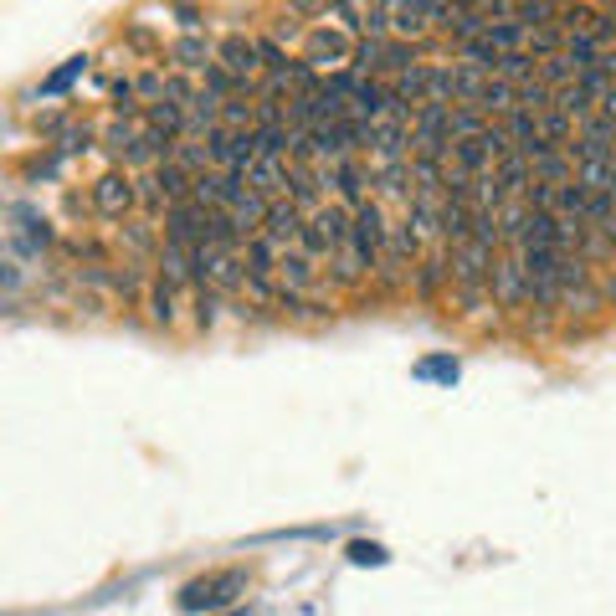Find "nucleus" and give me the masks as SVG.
<instances>
[{
	"mask_svg": "<svg viewBox=\"0 0 616 616\" xmlns=\"http://www.w3.org/2000/svg\"><path fill=\"white\" fill-rule=\"evenodd\" d=\"M88 210L98 221H129L139 210V185L129 170H108L88 185Z\"/></svg>",
	"mask_w": 616,
	"mask_h": 616,
	"instance_id": "obj_1",
	"label": "nucleus"
},
{
	"mask_svg": "<svg viewBox=\"0 0 616 616\" xmlns=\"http://www.w3.org/2000/svg\"><path fill=\"white\" fill-rule=\"evenodd\" d=\"M355 46H360V36L318 26V31H309V52H303V62L329 67V73H349V67H355Z\"/></svg>",
	"mask_w": 616,
	"mask_h": 616,
	"instance_id": "obj_2",
	"label": "nucleus"
},
{
	"mask_svg": "<svg viewBox=\"0 0 616 616\" xmlns=\"http://www.w3.org/2000/svg\"><path fill=\"white\" fill-rule=\"evenodd\" d=\"M494 299H498V309H525V303H534L529 268H525V257L514 252V247L494 262Z\"/></svg>",
	"mask_w": 616,
	"mask_h": 616,
	"instance_id": "obj_3",
	"label": "nucleus"
},
{
	"mask_svg": "<svg viewBox=\"0 0 616 616\" xmlns=\"http://www.w3.org/2000/svg\"><path fill=\"white\" fill-rule=\"evenodd\" d=\"M247 591V575L241 571H221V575H206V581H191L181 591V606L185 612H210V606H226L231 596Z\"/></svg>",
	"mask_w": 616,
	"mask_h": 616,
	"instance_id": "obj_4",
	"label": "nucleus"
},
{
	"mask_svg": "<svg viewBox=\"0 0 616 616\" xmlns=\"http://www.w3.org/2000/svg\"><path fill=\"white\" fill-rule=\"evenodd\" d=\"M575 160H616V119L606 108H596L591 119H581V134L571 144Z\"/></svg>",
	"mask_w": 616,
	"mask_h": 616,
	"instance_id": "obj_5",
	"label": "nucleus"
},
{
	"mask_svg": "<svg viewBox=\"0 0 616 616\" xmlns=\"http://www.w3.org/2000/svg\"><path fill=\"white\" fill-rule=\"evenodd\" d=\"M216 62H226L237 77H247L252 88H262V42L257 36H247V31H231V36H221V57Z\"/></svg>",
	"mask_w": 616,
	"mask_h": 616,
	"instance_id": "obj_6",
	"label": "nucleus"
},
{
	"mask_svg": "<svg viewBox=\"0 0 616 616\" xmlns=\"http://www.w3.org/2000/svg\"><path fill=\"white\" fill-rule=\"evenodd\" d=\"M216 57H221V42H210L206 31H185V36H175V46H170V67H175V73H206Z\"/></svg>",
	"mask_w": 616,
	"mask_h": 616,
	"instance_id": "obj_7",
	"label": "nucleus"
},
{
	"mask_svg": "<svg viewBox=\"0 0 616 616\" xmlns=\"http://www.w3.org/2000/svg\"><path fill=\"white\" fill-rule=\"evenodd\" d=\"M432 0H396L391 6V36L401 42H426L432 36Z\"/></svg>",
	"mask_w": 616,
	"mask_h": 616,
	"instance_id": "obj_8",
	"label": "nucleus"
},
{
	"mask_svg": "<svg viewBox=\"0 0 616 616\" xmlns=\"http://www.w3.org/2000/svg\"><path fill=\"white\" fill-rule=\"evenodd\" d=\"M303 226H309V216H303V210L293 206V196H283V201H272L268 226H262V237L283 241V247H303Z\"/></svg>",
	"mask_w": 616,
	"mask_h": 616,
	"instance_id": "obj_9",
	"label": "nucleus"
},
{
	"mask_svg": "<svg viewBox=\"0 0 616 616\" xmlns=\"http://www.w3.org/2000/svg\"><path fill=\"white\" fill-rule=\"evenodd\" d=\"M534 160V181H550V185H575L581 175V160L571 150H560V144H544L540 154H529Z\"/></svg>",
	"mask_w": 616,
	"mask_h": 616,
	"instance_id": "obj_10",
	"label": "nucleus"
},
{
	"mask_svg": "<svg viewBox=\"0 0 616 616\" xmlns=\"http://www.w3.org/2000/svg\"><path fill=\"white\" fill-rule=\"evenodd\" d=\"M602 309H606V303H602V293H596L591 283H565V288H560V299H555V314L560 318H581V324H586V318H596Z\"/></svg>",
	"mask_w": 616,
	"mask_h": 616,
	"instance_id": "obj_11",
	"label": "nucleus"
},
{
	"mask_svg": "<svg viewBox=\"0 0 616 616\" xmlns=\"http://www.w3.org/2000/svg\"><path fill=\"white\" fill-rule=\"evenodd\" d=\"M498 181H504V196H529V185H534V160L525 150H509L498 160Z\"/></svg>",
	"mask_w": 616,
	"mask_h": 616,
	"instance_id": "obj_12",
	"label": "nucleus"
},
{
	"mask_svg": "<svg viewBox=\"0 0 616 616\" xmlns=\"http://www.w3.org/2000/svg\"><path fill=\"white\" fill-rule=\"evenodd\" d=\"M175 165L185 170V175H191V181H201V175H210V170H216V160H210V144L206 139H175Z\"/></svg>",
	"mask_w": 616,
	"mask_h": 616,
	"instance_id": "obj_13",
	"label": "nucleus"
},
{
	"mask_svg": "<svg viewBox=\"0 0 616 616\" xmlns=\"http://www.w3.org/2000/svg\"><path fill=\"white\" fill-rule=\"evenodd\" d=\"M426 104H457V62H426Z\"/></svg>",
	"mask_w": 616,
	"mask_h": 616,
	"instance_id": "obj_14",
	"label": "nucleus"
},
{
	"mask_svg": "<svg viewBox=\"0 0 616 616\" xmlns=\"http://www.w3.org/2000/svg\"><path fill=\"white\" fill-rule=\"evenodd\" d=\"M575 134H581V119H571L565 108H544V114H540V139H544V144H560V150H571Z\"/></svg>",
	"mask_w": 616,
	"mask_h": 616,
	"instance_id": "obj_15",
	"label": "nucleus"
},
{
	"mask_svg": "<svg viewBox=\"0 0 616 616\" xmlns=\"http://www.w3.org/2000/svg\"><path fill=\"white\" fill-rule=\"evenodd\" d=\"M581 73H586V67H581V62H575L571 52H565V46H560L555 57H540V83H544L550 93H555V88H565V83H575Z\"/></svg>",
	"mask_w": 616,
	"mask_h": 616,
	"instance_id": "obj_16",
	"label": "nucleus"
},
{
	"mask_svg": "<svg viewBox=\"0 0 616 616\" xmlns=\"http://www.w3.org/2000/svg\"><path fill=\"white\" fill-rule=\"evenodd\" d=\"M144 123H150V129H160L165 139H185V104H170V98H160V104L144 108Z\"/></svg>",
	"mask_w": 616,
	"mask_h": 616,
	"instance_id": "obj_17",
	"label": "nucleus"
},
{
	"mask_svg": "<svg viewBox=\"0 0 616 616\" xmlns=\"http://www.w3.org/2000/svg\"><path fill=\"white\" fill-rule=\"evenodd\" d=\"M488 88H494V73H488V67L457 62V104H478L483 108V93Z\"/></svg>",
	"mask_w": 616,
	"mask_h": 616,
	"instance_id": "obj_18",
	"label": "nucleus"
},
{
	"mask_svg": "<svg viewBox=\"0 0 616 616\" xmlns=\"http://www.w3.org/2000/svg\"><path fill=\"white\" fill-rule=\"evenodd\" d=\"M175 303H181V288H170L160 272H154L150 293H144V309H150L154 324H175Z\"/></svg>",
	"mask_w": 616,
	"mask_h": 616,
	"instance_id": "obj_19",
	"label": "nucleus"
},
{
	"mask_svg": "<svg viewBox=\"0 0 616 616\" xmlns=\"http://www.w3.org/2000/svg\"><path fill=\"white\" fill-rule=\"evenodd\" d=\"M391 93L401 98V104H411V108L426 104V62H411L407 73H396L391 77Z\"/></svg>",
	"mask_w": 616,
	"mask_h": 616,
	"instance_id": "obj_20",
	"label": "nucleus"
},
{
	"mask_svg": "<svg viewBox=\"0 0 616 616\" xmlns=\"http://www.w3.org/2000/svg\"><path fill=\"white\" fill-rule=\"evenodd\" d=\"M221 129L226 134H257V104L252 98H226L221 104Z\"/></svg>",
	"mask_w": 616,
	"mask_h": 616,
	"instance_id": "obj_21",
	"label": "nucleus"
},
{
	"mask_svg": "<svg viewBox=\"0 0 616 616\" xmlns=\"http://www.w3.org/2000/svg\"><path fill=\"white\" fill-rule=\"evenodd\" d=\"M550 108H565V114H571V119H591V114H596V98H591L586 93V83H581V77H575V83H565V88H555V104Z\"/></svg>",
	"mask_w": 616,
	"mask_h": 616,
	"instance_id": "obj_22",
	"label": "nucleus"
},
{
	"mask_svg": "<svg viewBox=\"0 0 616 616\" xmlns=\"http://www.w3.org/2000/svg\"><path fill=\"white\" fill-rule=\"evenodd\" d=\"M52 150L62 154V160H73V154H88V150H98V129L93 123H67L57 134V144Z\"/></svg>",
	"mask_w": 616,
	"mask_h": 616,
	"instance_id": "obj_23",
	"label": "nucleus"
},
{
	"mask_svg": "<svg viewBox=\"0 0 616 616\" xmlns=\"http://www.w3.org/2000/svg\"><path fill=\"white\" fill-rule=\"evenodd\" d=\"M488 123L494 119H488L478 104H452V144H457V139H478Z\"/></svg>",
	"mask_w": 616,
	"mask_h": 616,
	"instance_id": "obj_24",
	"label": "nucleus"
},
{
	"mask_svg": "<svg viewBox=\"0 0 616 616\" xmlns=\"http://www.w3.org/2000/svg\"><path fill=\"white\" fill-rule=\"evenodd\" d=\"M88 62H93L88 52H77V57H67V62H62V67H57V73H52V77H46V83H42V98H62V93L73 88L77 77L88 73Z\"/></svg>",
	"mask_w": 616,
	"mask_h": 616,
	"instance_id": "obj_25",
	"label": "nucleus"
},
{
	"mask_svg": "<svg viewBox=\"0 0 616 616\" xmlns=\"http://www.w3.org/2000/svg\"><path fill=\"white\" fill-rule=\"evenodd\" d=\"M494 77H504V83H514V88H525L529 77H540V62L529 57V52H509V57L494 67Z\"/></svg>",
	"mask_w": 616,
	"mask_h": 616,
	"instance_id": "obj_26",
	"label": "nucleus"
},
{
	"mask_svg": "<svg viewBox=\"0 0 616 616\" xmlns=\"http://www.w3.org/2000/svg\"><path fill=\"white\" fill-rule=\"evenodd\" d=\"M165 88H170V73H165V67H150V73L134 77V93H139V104H144V108L160 104V98H165Z\"/></svg>",
	"mask_w": 616,
	"mask_h": 616,
	"instance_id": "obj_27",
	"label": "nucleus"
},
{
	"mask_svg": "<svg viewBox=\"0 0 616 616\" xmlns=\"http://www.w3.org/2000/svg\"><path fill=\"white\" fill-rule=\"evenodd\" d=\"M555 15H560L555 0H519L514 21H519V26H544V21H555Z\"/></svg>",
	"mask_w": 616,
	"mask_h": 616,
	"instance_id": "obj_28",
	"label": "nucleus"
},
{
	"mask_svg": "<svg viewBox=\"0 0 616 616\" xmlns=\"http://www.w3.org/2000/svg\"><path fill=\"white\" fill-rule=\"evenodd\" d=\"M257 42H262V73H283L288 62H293V57H288V46L278 42V36H257Z\"/></svg>",
	"mask_w": 616,
	"mask_h": 616,
	"instance_id": "obj_29",
	"label": "nucleus"
},
{
	"mask_svg": "<svg viewBox=\"0 0 616 616\" xmlns=\"http://www.w3.org/2000/svg\"><path fill=\"white\" fill-rule=\"evenodd\" d=\"M417 376H421V380H447V386H452V380H457V360H447V355H436V360H421V365H417Z\"/></svg>",
	"mask_w": 616,
	"mask_h": 616,
	"instance_id": "obj_30",
	"label": "nucleus"
},
{
	"mask_svg": "<svg viewBox=\"0 0 616 616\" xmlns=\"http://www.w3.org/2000/svg\"><path fill=\"white\" fill-rule=\"evenodd\" d=\"M591 288L602 293L606 309H616V268H591Z\"/></svg>",
	"mask_w": 616,
	"mask_h": 616,
	"instance_id": "obj_31",
	"label": "nucleus"
},
{
	"mask_svg": "<svg viewBox=\"0 0 616 616\" xmlns=\"http://www.w3.org/2000/svg\"><path fill=\"white\" fill-rule=\"evenodd\" d=\"M349 560H355V565H386V550H380V544H349Z\"/></svg>",
	"mask_w": 616,
	"mask_h": 616,
	"instance_id": "obj_32",
	"label": "nucleus"
},
{
	"mask_svg": "<svg viewBox=\"0 0 616 616\" xmlns=\"http://www.w3.org/2000/svg\"><path fill=\"white\" fill-rule=\"evenodd\" d=\"M293 15H329V0H288Z\"/></svg>",
	"mask_w": 616,
	"mask_h": 616,
	"instance_id": "obj_33",
	"label": "nucleus"
},
{
	"mask_svg": "<svg viewBox=\"0 0 616 616\" xmlns=\"http://www.w3.org/2000/svg\"><path fill=\"white\" fill-rule=\"evenodd\" d=\"M581 6H591V11H612L616 0H581Z\"/></svg>",
	"mask_w": 616,
	"mask_h": 616,
	"instance_id": "obj_34",
	"label": "nucleus"
},
{
	"mask_svg": "<svg viewBox=\"0 0 616 616\" xmlns=\"http://www.w3.org/2000/svg\"><path fill=\"white\" fill-rule=\"evenodd\" d=\"M602 108H606V114H612V119H616V93H612V98H606V104H602Z\"/></svg>",
	"mask_w": 616,
	"mask_h": 616,
	"instance_id": "obj_35",
	"label": "nucleus"
},
{
	"mask_svg": "<svg viewBox=\"0 0 616 616\" xmlns=\"http://www.w3.org/2000/svg\"><path fill=\"white\" fill-rule=\"evenodd\" d=\"M452 6H457V11H467V6H473V0H452Z\"/></svg>",
	"mask_w": 616,
	"mask_h": 616,
	"instance_id": "obj_36",
	"label": "nucleus"
},
{
	"mask_svg": "<svg viewBox=\"0 0 616 616\" xmlns=\"http://www.w3.org/2000/svg\"><path fill=\"white\" fill-rule=\"evenodd\" d=\"M555 6H571V0H555Z\"/></svg>",
	"mask_w": 616,
	"mask_h": 616,
	"instance_id": "obj_37",
	"label": "nucleus"
}]
</instances>
